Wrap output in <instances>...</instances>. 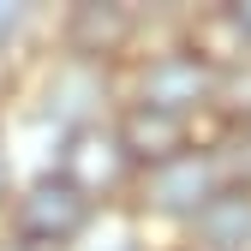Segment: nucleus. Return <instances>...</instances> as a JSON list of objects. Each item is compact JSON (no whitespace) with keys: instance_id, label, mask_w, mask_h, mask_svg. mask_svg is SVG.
I'll return each instance as SVG.
<instances>
[{"instance_id":"1","label":"nucleus","mask_w":251,"mask_h":251,"mask_svg":"<svg viewBox=\"0 0 251 251\" xmlns=\"http://www.w3.org/2000/svg\"><path fill=\"white\" fill-rule=\"evenodd\" d=\"M6 222H12V239H24V245L72 251V245L90 233V222H96V203H90L78 185H66V179L48 168V174L30 179L24 192H12Z\"/></svg>"},{"instance_id":"2","label":"nucleus","mask_w":251,"mask_h":251,"mask_svg":"<svg viewBox=\"0 0 251 251\" xmlns=\"http://www.w3.org/2000/svg\"><path fill=\"white\" fill-rule=\"evenodd\" d=\"M66 185H78V192L90 203H108L120 192H132L138 168L126 162V150L114 138V126H84V132H66V150H60V168H54Z\"/></svg>"},{"instance_id":"3","label":"nucleus","mask_w":251,"mask_h":251,"mask_svg":"<svg viewBox=\"0 0 251 251\" xmlns=\"http://www.w3.org/2000/svg\"><path fill=\"white\" fill-rule=\"evenodd\" d=\"M132 192L150 215H174V222H192V215L215 198V174H209V155L203 150H179L155 168H138Z\"/></svg>"},{"instance_id":"4","label":"nucleus","mask_w":251,"mask_h":251,"mask_svg":"<svg viewBox=\"0 0 251 251\" xmlns=\"http://www.w3.org/2000/svg\"><path fill=\"white\" fill-rule=\"evenodd\" d=\"M215 96V72L203 66V60L192 48H162V54H150L144 66H138V108H162V114H192V108H209Z\"/></svg>"},{"instance_id":"5","label":"nucleus","mask_w":251,"mask_h":251,"mask_svg":"<svg viewBox=\"0 0 251 251\" xmlns=\"http://www.w3.org/2000/svg\"><path fill=\"white\" fill-rule=\"evenodd\" d=\"M132 36H138V12L120 6V0H78L66 12V24H60L66 54L84 60V66H114L132 48Z\"/></svg>"},{"instance_id":"6","label":"nucleus","mask_w":251,"mask_h":251,"mask_svg":"<svg viewBox=\"0 0 251 251\" xmlns=\"http://www.w3.org/2000/svg\"><path fill=\"white\" fill-rule=\"evenodd\" d=\"M102 108H108V66H84L60 54L42 78V114L60 120L66 132H84V126H102Z\"/></svg>"},{"instance_id":"7","label":"nucleus","mask_w":251,"mask_h":251,"mask_svg":"<svg viewBox=\"0 0 251 251\" xmlns=\"http://www.w3.org/2000/svg\"><path fill=\"white\" fill-rule=\"evenodd\" d=\"M114 138H120V150H126V162H132V168H155V162H168V155L192 150V126H185L179 114L126 102V108H120V126H114Z\"/></svg>"},{"instance_id":"8","label":"nucleus","mask_w":251,"mask_h":251,"mask_svg":"<svg viewBox=\"0 0 251 251\" xmlns=\"http://www.w3.org/2000/svg\"><path fill=\"white\" fill-rule=\"evenodd\" d=\"M185 251H251V192H215L192 222Z\"/></svg>"},{"instance_id":"9","label":"nucleus","mask_w":251,"mask_h":251,"mask_svg":"<svg viewBox=\"0 0 251 251\" xmlns=\"http://www.w3.org/2000/svg\"><path fill=\"white\" fill-rule=\"evenodd\" d=\"M185 48H192L209 72H227V66H239V60L251 54V48H245V36L233 30V18H227V6L198 12V18H192V42H185Z\"/></svg>"},{"instance_id":"10","label":"nucleus","mask_w":251,"mask_h":251,"mask_svg":"<svg viewBox=\"0 0 251 251\" xmlns=\"http://www.w3.org/2000/svg\"><path fill=\"white\" fill-rule=\"evenodd\" d=\"M209 155V174H215V192H251V120L227 126L222 138H215Z\"/></svg>"},{"instance_id":"11","label":"nucleus","mask_w":251,"mask_h":251,"mask_svg":"<svg viewBox=\"0 0 251 251\" xmlns=\"http://www.w3.org/2000/svg\"><path fill=\"white\" fill-rule=\"evenodd\" d=\"M215 108L227 114V126H239V120H251V54L239 60V66H227V72H215V96H209Z\"/></svg>"},{"instance_id":"12","label":"nucleus","mask_w":251,"mask_h":251,"mask_svg":"<svg viewBox=\"0 0 251 251\" xmlns=\"http://www.w3.org/2000/svg\"><path fill=\"white\" fill-rule=\"evenodd\" d=\"M24 24H30V12L18 6V0H0V54H6V48L24 36Z\"/></svg>"},{"instance_id":"13","label":"nucleus","mask_w":251,"mask_h":251,"mask_svg":"<svg viewBox=\"0 0 251 251\" xmlns=\"http://www.w3.org/2000/svg\"><path fill=\"white\" fill-rule=\"evenodd\" d=\"M227 18H233V30L245 36V48H251V0H233L227 6Z\"/></svg>"},{"instance_id":"14","label":"nucleus","mask_w":251,"mask_h":251,"mask_svg":"<svg viewBox=\"0 0 251 251\" xmlns=\"http://www.w3.org/2000/svg\"><path fill=\"white\" fill-rule=\"evenodd\" d=\"M12 203V155H6V138H0V209Z\"/></svg>"},{"instance_id":"15","label":"nucleus","mask_w":251,"mask_h":251,"mask_svg":"<svg viewBox=\"0 0 251 251\" xmlns=\"http://www.w3.org/2000/svg\"><path fill=\"white\" fill-rule=\"evenodd\" d=\"M0 251H42V245H24V239H12V233H6V239H0Z\"/></svg>"}]
</instances>
